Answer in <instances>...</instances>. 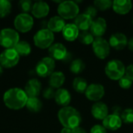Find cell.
I'll list each match as a JSON object with an SVG mask.
<instances>
[{"instance_id": "6da1fadb", "label": "cell", "mask_w": 133, "mask_h": 133, "mask_svg": "<svg viewBox=\"0 0 133 133\" xmlns=\"http://www.w3.org/2000/svg\"><path fill=\"white\" fill-rule=\"evenodd\" d=\"M28 97L25 91L20 88L15 87L8 90L3 95L5 105L12 110H19L26 106Z\"/></svg>"}, {"instance_id": "7a4b0ae2", "label": "cell", "mask_w": 133, "mask_h": 133, "mask_svg": "<svg viewBox=\"0 0 133 133\" xmlns=\"http://www.w3.org/2000/svg\"><path fill=\"white\" fill-rule=\"evenodd\" d=\"M58 118L63 128L71 129L79 127L82 122L80 113L71 106L62 108L58 112Z\"/></svg>"}, {"instance_id": "3957f363", "label": "cell", "mask_w": 133, "mask_h": 133, "mask_svg": "<svg viewBox=\"0 0 133 133\" xmlns=\"http://www.w3.org/2000/svg\"><path fill=\"white\" fill-rule=\"evenodd\" d=\"M126 67L123 62L118 59H113L109 61L104 69L106 76L112 80H119L125 76Z\"/></svg>"}, {"instance_id": "277c9868", "label": "cell", "mask_w": 133, "mask_h": 133, "mask_svg": "<svg viewBox=\"0 0 133 133\" xmlns=\"http://www.w3.org/2000/svg\"><path fill=\"white\" fill-rule=\"evenodd\" d=\"M57 11L62 19H72L79 14V7L75 1H62L58 5Z\"/></svg>"}, {"instance_id": "5b68a950", "label": "cell", "mask_w": 133, "mask_h": 133, "mask_svg": "<svg viewBox=\"0 0 133 133\" xmlns=\"http://www.w3.org/2000/svg\"><path fill=\"white\" fill-rule=\"evenodd\" d=\"M19 41L18 32L12 28H4L0 30V45L5 49L14 48Z\"/></svg>"}, {"instance_id": "8992f818", "label": "cell", "mask_w": 133, "mask_h": 133, "mask_svg": "<svg viewBox=\"0 0 133 133\" xmlns=\"http://www.w3.org/2000/svg\"><path fill=\"white\" fill-rule=\"evenodd\" d=\"M55 40L54 33L48 28L39 30L34 36V42L35 46L41 49L49 48Z\"/></svg>"}, {"instance_id": "52a82bcc", "label": "cell", "mask_w": 133, "mask_h": 133, "mask_svg": "<svg viewBox=\"0 0 133 133\" xmlns=\"http://www.w3.org/2000/svg\"><path fill=\"white\" fill-rule=\"evenodd\" d=\"M55 69V61L49 57H44L41 58L36 65L35 70L37 74L40 77H48L50 76Z\"/></svg>"}, {"instance_id": "ba28073f", "label": "cell", "mask_w": 133, "mask_h": 133, "mask_svg": "<svg viewBox=\"0 0 133 133\" xmlns=\"http://www.w3.org/2000/svg\"><path fill=\"white\" fill-rule=\"evenodd\" d=\"M94 55L100 59H105L110 54L111 46L109 42L103 37H96L92 44Z\"/></svg>"}, {"instance_id": "9c48e42d", "label": "cell", "mask_w": 133, "mask_h": 133, "mask_svg": "<svg viewBox=\"0 0 133 133\" xmlns=\"http://www.w3.org/2000/svg\"><path fill=\"white\" fill-rule=\"evenodd\" d=\"M34 26V19L29 13H19L14 19V26L17 31L26 33Z\"/></svg>"}, {"instance_id": "30bf717a", "label": "cell", "mask_w": 133, "mask_h": 133, "mask_svg": "<svg viewBox=\"0 0 133 133\" xmlns=\"http://www.w3.org/2000/svg\"><path fill=\"white\" fill-rule=\"evenodd\" d=\"M19 61V55L14 48L5 49L0 55V65L5 69L14 67Z\"/></svg>"}, {"instance_id": "8fae6325", "label": "cell", "mask_w": 133, "mask_h": 133, "mask_svg": "<svg viewBox=\"0 0 133 133\" xmlns=\"http://www.w3.org/2000/svg\"><path fill=\"white\" fill-rule=\"evenodd\" d=\"M48 54L54 60H60L63 62L69 61L71 58L66 47L61 43L53 44L48 48Z\"/></svg>"}, {"instance_id": "7c38bea8", "label": "cell", "mask_w": 133, "mask_h": 133, "mask_svg": "<svg viewBox=\"0 0 133 133\" xmlns=\"http://www.w3.org/2000/svg\"><path fill=\"white\" fill-rule=\"evenodd\" d=\"M105 94V90L103 85L99 83H91L88 85V87L85 92L86 97L94 102H98L103 98Z\"/></svg>"}, {"instance_id": "4fadbf2b", "label": "cell", "mask_w": 133, "mask_h": 133, "mask_svg": "<svg viewBox=\"0 0 133 133\" xmlns=\"http://www.w3.org/2000/svg\"><path fill=\"white\" fill-rule=\"evenodd\" d=\"M128 38L122 33H115L109 38V44L111 48L117 51H121L125 48L128 45Z\"/></svg>"}, {"instance_id": "5bb4252c", "label": "cell", "mask_w": 133, "mask_h": 133, "mask_svg": "<svg viewBox=\"0 0 133 133\" xmlns=\"http://www.w3.org/2000/svg\"><path fill=\"white\" fill-rule=\"evenodd\" d=\"M107 30V22L104 18L98 17L93 20L90 31L96 37H102Z\"/></svg>"}, {"instance_id": "9a60e30c", "label": "cell", "mask_w": 133, "mask_h": 133, "mask_svg": "<svg viewBox=\"0 0 133 133\" xmlns=\"http://www.w3.org/2000/svg\"><path fill=\"white\" fill-rule=\"evenodd\" d=\"M122 121L121 119V117L114 114L108 115L103 121H102V125L108 130L111 131H116L119 129L122 125Z\"/></svg>"}, {"instance_id": "2e32d148", "label": "cell", "mask_w": 133, "mask_h": 133, "mask_svg": "<svg viewBox=\"0 0 133 133\" xmlns=\"http://www.w3.org/2000/svg\"><path fill=\"white\" fill-rule=\"evenodd\" d=\"M24 91L28 97H37L41 91V83L37 79H31L27 81Z\"/></svg>"}, {"instance_id": "e0dca14e", "label": "cell", "mask_w": 133, "mask_h": 133, "mask_svg": "<svg viewBox=\"0 0 133 133\" xmlns=\"http://www.w3.org/2000/svg\"><path fill=\"white\" fill-rule=\"evenodd\" d=\"M91 114L95 119L104 120L108 114V108L104 102H95L91 108Z\"/></svg>"}, {"instance_id": "ac0fdd59", "label": "cell", "mask_w": 133, "mask_h": 133, "mask_svg": "<svg viewBox=\"0 0 133 133\" xmlns=\"http://www.w3.org/2000/svg\"><path fill=\"white\" fill-rule=\"evenodd\" d=\"M132 8V2L130 0H115L113 1L112 9L119 15L128 14Z\"/></svg>"}, {"instance_id": "d6986e66", "label": "cell", "mask_w": 133, "mask_h": 133, "mask_svg": "<svg viewBox=\"0 0 133 133\" xmlns=\"http://www.w3.org/2000/svg\"><path fill=\"white\" fill-rule=\"evenodd\" d=\"M50 8L47 2L43 1H38L34 3L32 8V14L36 18L41 19L47 16L49 13Z\"/></svg>"}, {"instance_id": "ffe728a7", "label": "cell", "mask_w": 133, "mask_h": 133, "mask_svg": "<svg viewBox=\"0 0 133 133\" xmlns=\"http://www.w3.org/2000/svg\"><path fill=\"white\" fill-rule=\"evenodd\" d=\"M93 20L94 19L90 16H89L88 15L83 12V13L79 14L74 19V24L77 26V28L80 31L90 30Z\"/></svg>"}, {"instance_id": "44dd1931", "label": "cell", "mask_w": 133, "mask_h": 133, "mask_svg": "<svg viewBox=\"0 0 133 133\" xmlns=\"http://www.w3.org/2000/svg\"><path fill=\"white\" fill-rule=\"evenodd\" d=\"M54 98H55V102L58 105L62 106V108L69 106V104H70L71 100H72L70 93L69 92V90H67L66 89H64V88L58 89L55 91V95Z\"/></svg>"}, {"instance_id": "7402d4cb", "label": "cell", "mask_w": 133, "mask_h": 133, "mask_svg": "<svg viewBox=\"0 0 133 133\" xmlns=\"http://www.w3.org/2000/svg\"><path fill=\"white\" fill-rule=\"evenodd\" d=\"M62 32L63 37L68 41H74L78 39V36L79 34V30L74 23L66 24Z\"/></svg>"}, {"instance_id": "603a6c76", "label": "cell", "mask_w": 133, "mask_h": 133, "mask_svg": "<svg viewBox=\"0 0 133 133\" xmlns=\"http://www.w3.org/2000/svg\"><path fill=\"white\" fill-rule=\"evenodd\" d=\"M48 29L52 33H58L62 31L63 28L66 25L65 19L59 16H55L51 17L48 22Z\"/></svg>"}, {"instance_id": "cb8c5ba5", "label": "cell", "mask_w": 133, "mask_h": 133, "mask_svg": "<svg viewBox=\"0 0 133 133\" xmlns=\"http://www.w3.org/2000/svg\"><path fill=\"white\" fill-rule=\"evenodd\" d=\"M65 81V76L62 72H54L49 76V86L54 89H60Z\"/></svg>"}, {"instance_id": "d4e9b609", "label": "cell", "mask_w": 133, "mask_h": 133, "mask_svg": "<svg viewBox=\"0 0 133 133\" xmlns=\"http://www.w3.org/2000/svg\"><path fill=\"white\" fill-rule=\"evenodd\" d=\"M72 87L76 92L79 94H85L88 87V83L86 79L83 77H76L72 82Z\"/></svg>"}, {"instance_id": "484cf974", "label": "cell", "mask_w": 133, "mask_h": 133, "mask_svg": "<svg viewBox=\"0 0 133 133\" xmlns=\"http://www.w3.org/2000/svg\"><path fill=\"white\" fill-rule=\"evenodd\" d=\"M42 102L38 97H28V100L26 104V108L34 113L39 112L42 108Z\"/></svg>"}, {"instance_id": "4316f807", "label": "cell", "mask_w": 133, "mask_h": 133, "mask_svg": "<svg viewBox=\"0 0 133 133\" xmlns=\"http://www.w3.org/2000/svg\"><path fill=\"white\" fill-rule=\"evenodd\" d=\"M15 51L18 53L19 56H26L31 52V46L30 44L25 41H19V43L14 48Z\"/></svg>"}, {"instance_id": "83f0119b", "label": "cell", "mask_w": 133, "mask_h": 133, "mask_svg": "<svg viewBox=\"0 0 133 133\" xmlns=\"http://www.w3.org/2000/svg\"><path fill=\"white\" fill-rule=\"evenodd\" d=\"M94 39H95V37L93 36V34L90 33V30L79 31V34L78 36V40L83 44H85V45L92 44Z\"/></svg>"}, {"instance_id": "f1b7e54d", "label": "cell", "mask_w": 133, "mask_h": 133, "mask_svg": "<svg viewBox=\"0 0 133 133\" xmlns=\"http://www.w3.org/2000/svg\"><path fill=\"white\" fill-rule=\"evenodd\" d=\"M85 68H86L85 62L80 58L73 60L70 64V71L74 74L81 73L82 72L84 71Z\"/></svg>"}, {"instance_id": "f546056e", "label": "cell", "mask_w": 133, "mask_h": 133, "mask_svg": "<svg viewBox=\"0 0 133 133\" xmlns=\"http://www.w3.org/2000/svg\"><path fill=\"white\" fill-rule=\"evenodd\" d=\"M12 9V4L8 0H0V17L7 16Z\"/></svg>"}, {"instance_id": "4dcf8cb0", "label": "cell", "mask_w": 133, "mask_h": 133, "mask_svg": "<svg viewBox=\"0 0 133 133\" xmlns=\"http://www.w3.org/2000/svg\"><path fill=\"white\" fill-rule=\"evenodd\" d=\"M113 2L111 0H96L94 2V7L100 11H105L112 8Z\"/></svg>"}, {"instance_id": "1f68e13d", "label": "cell", "mask_w": 133, "mask_h": 133, "mask_svg": "<svg viewBox=\"0 0 133 133\" xmlns=\"http://www.w3.org/2000/svg\"><path fill=\"white\" fill-rule=\"evenodd\" d=\"M121 119L123 123L130 125L133 123V109L132 108H127L122 111L121 115Z\"/></svg>"}, {"instance_id": "d6a6232c", "label": "cell", "mask_w": 133, "mask_h": 133, "mask_svg": "<svg viewBox=\"0 0 133 133\" xmlns=\"http://www.w3.org/2000/svg\"><path fill=\"white\" fill-rule=\"evenodd\" d=\"M33 3L30 0H21L19 2V8L22 13H28L32 11Z\"/></svg>"}, {"instance_id": "836d02e7", "label": "cell", "mask_w": 133, "mask_h": 133, "mask_svg": "<svg viewBox=\"0 0 133 133\" xmlns=\"http://www.w3.org/2000/svg\"><path fill=\"white\" fill-rule=\"evenodd\" d=\"M118 85L122 89L129 90L132 85V81L125 76L118 80Z\"/></svg>"}, {"instance_id": "e575fe53", "label": "cell", "mask_w": 133, "mask_h": 133, "mask_svg": "<svg viewBox=\"0 0 133 133\" xmlns=\"http://www.w3.org/2000/svg\"><path fill=\"white\" fill-rule=\"evenodd\" d=\"M55 90L54 88H52L51 87L45 88L43 91V97L45 99H48V100L52 99L55 97Z\"/></svg>"}, {"instance_id": "d590c367", "label": "cell", "mask_w": 133, "mask_h": 133, "mask_svg": "<svg viewBox=\"0 0 133 133\" xmlns=\"http://www.w3.org/2000/svg\"><path fill=\"white\" fill-rule=\"evenodd\" d=\"M98 10L94 7V5H89L87 7V9H85L84 13H86L87 15H88L89 16H90L93 19L96 17L97 14Z\"/></svg>"}, {"instance_id": "8d00e7d4", "label": "cell", "mask_w": 133, "mask_h": 133, "mask_svg": "<svg viewBox=\"0 0 133 133\" xmlns=\"http://www.w3.org/2000/svg\"><path fill=\"white\" fill-rule=\"evenodd\" d=\"M90 133H107V129L102 125H95L91 128Z\"/></svg>"}, {"instance_id": "74e56055", "label": "cell", "mask_w": 133, "mask_h": 133, "mask_svg": "<svg viewBox=\"0 0 133 133\" xmlns=\"http://www.w3.org/2000/svg\"><path fill=\"white\" fill-rule=\"evenodd\" d=\"M125 76L133 82V65H129L125 69Z\"/></svg>"}, {"instance_id": "f35d334b", "label": "cell", "mask_w": 133, "mask_h": 133, "mask_svg": "<svg viewBox=\"0 0 133 133\" xmlns=\"http://www.w3.org/2000/svg\"><path fill=\"white\" fill-rule=\"evenodd\" d=\"M111 110H112V114L116 115H118V116L121 115V114H122V111H123V110L122 109V108H121L120 106H118V105L113 106L112 108H111Z\"/></svg>"}, {"instance_id": "ab89813d", "label": "cell", "mask_w": 133, "mask_h": 133, "mask_svg": "<svg viewBox=\"0 0 133 133\" xmlns=\"http://www.w3.org/2000/svg\"><path fill=\"white\" fill-rule=\"evenodd\" d=\"M72 133H87V131L83 129V128H82V127H77V128H76V129H72Z\"/></svg>"}, {"instance_id": "60d3db41", "label": "cell", "mask_w": 133, "mask_h": 133, "mask_svg": "<svg viewBox=\"0 0 133 133\" xmlns=\"http://www.w3.org/2000/svg\"><path fill=\"white\" fill-rule=\"evenodd\" d=\"M127 46H128V48L131 51H133V37L128 41V45Z\"/></svg>"}, {"instance_id": "b9f144b4", "label": "cell", "mask_w": 133, "mask_h": 133, "mask_svg": "<svg viewBox=\"0 0 133 133\" xmlns=\"http://www.w3.org/2000/svg\"><path fill=\"white\" fill-rule=\"evenodd\" d=\"M61 133H72V129L68 128H63L61 131Z\"/></svg>"}, {"instance_id": "7bdbcfd3", "label": "cell", "mask_w": 133, "mask_h": 133, "mask_svg": "<svg viewBox=\"0 0 133 133\" xmlns=\"http://www.w3.org/2000/svg\"><path fill=\"white\" fill-rule=\"evenodd\" d=\"M2 73H3V67L0 65V76L2 75Z\"/></svg>"}, {"instance_id": "ee69618b", "label": "cell", "mask_w": 133, "mask_h": 133, "mask_svg": "<svg viewBox=\"0 0 133 133\" xmlns=\"http://www.w3.org/2000/svg\"><path fill=\"white\" fill-rule=\"evenodd\" d=\"M132 24H133V17H132Z\"/></svg>"}]
</instances>
